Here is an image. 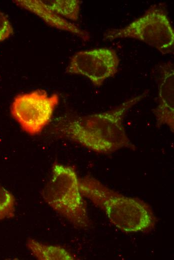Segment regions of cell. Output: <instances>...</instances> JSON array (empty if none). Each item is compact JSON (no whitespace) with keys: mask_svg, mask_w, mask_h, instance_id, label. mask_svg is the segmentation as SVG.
<instances>
[{"mask_svg":"<svg viewBox=\"0 0 174 260\" xmlns=\"http://www.w3.org/2000/svg\"><path fill=\"white\" fill-rule=\"evenodd\" d=\"M79 188L83 197L102 210L110 222L122 232H143L154 225L151 208L139 199L120 194L90 176L79 178Z\"/></svg>","mask_w":174,"mask_h":260,"instance_id":"2","label":"cell"},{"mask_svg":"<svg viewBox=\"0 0 174 260\" xmlns=\"http://www.w3.org/2000/svg\"><path fill=\"white\" fill-rule=\"evenodd\" d=\"M159 76L158 104L153 112L156 126H168L174 131V69L169 62L160 64L158 69Z\"/></svg>","mask_w":174,"mask_h":260,"instance_id":"7","label":"cell"},{"mask_svg":"<svg viewBox=\"0 0 174 260\" xmlns=\"http://www.w3.org/2000/svg\"><path fill=\"white\" fill-rule=\"evenodd\" d=\"M148 92L146 90L105 112L60 118L54 126V134L98 153L110 154L122 148L135 150V146L126 134L123 120L127 112Z\"/></svg>","mask_w":174,"mask_h":260,"instance_id":"1","label":"cell"},{"mask_svg":"<svg viewBox=\"0 0 174 260\" xmlns=\"http://www.w3.org/2000/svg\"><path fill=\"white\" fill-rule=\"evenodd\" d=\"M26 246L34 258L40 260H72L74 258L68 250L60 246L42 243L33 238L26 242Z\"/></svg>","mask_w":174,"mask_h":260,"instance_id":"9","label":"cell"},{"mask_svg":"<svg viewBox=\"0 0 174 260\" xmlns=\"http://www.w3.org/2000/svg\"><path fill=\"white\" fill-rule=\"evenodd\" d=\"M46 2L53 12L65 19L76 21L78 18L80 4V0H50Z\"/></svg>","mask_w":174,"mask_h":260,"instance_id":"10","label":"cell"},{"mask_svg":"<svg viewBox=\"0 0 174 260\" xmlns=\"http://www.w3.org/2000/svg\"><path fill=\"white\" fill-rule=\"evenodd\" d=\"M123 38L143 42L162 54L170 53L174 48V32L164 8L154 5L126 26L108 30L103 35L104 40Z\"/></svg>","mask_w":174,"mask_h":260,"instance_id":"4","label":"cell"},{"mask_svg":"<svg viewBox=\"0 0 174 260\" xmlns=\"http://www.w3.org/2000/svg\"><path fill=\"white\" fill-rule=\"evenodd\" d=\"M14 212V196L0 184V220L13 217Z\"/></svg>","mask_w":174,"mask_h":260,"instance_id":"11","label":"cell"},{"mask_svg":"<svg viewBox=\"0 0 174 260\" xmlns=\"http://www.w3.org/2000/svg\"><path fill=\"white\" fill-rule=\"evenodd\" d=\"M21 7L38 16L49 26L71 32L86 41L89 39L88 34L73 23L68 22L53 12L46 2L38 0H14Z\"/></svg>","mask_w":174,"mask_h":260,"instance_id":"8","label":"cell"},{"mask_svg":"<svg viewBox=\"0 0 174 260\" xmlns=\"http://www.w3.org/2000/svg\"><path fill=\"white\" fill-rule=\"evenodd\" d=\"M13 34V28L4 14L0 10V42L9 38Z\"/></svg>","mask_w":174,"mask_h":260,"instance_id":"12","label":"cell"},{"mask_svg":"<svg viewBox=\"0 0 174 260\" xmlns=\"http://www.w3.org/2000/svg\"><path fill=\"white\" fill-rule=\"evenodd\" d=\"M58 100L56 94L48 95L44 90L20 94L12 102L11 114L24 130L36 134L50 122Z\"/></svg>","mask_w":174,"mask_h":260,"instance_id":"5","label":"cell"},{"mask_svg":"<svg viewBox=\"0 0 174 260\" xmlns=\"http://www.w3.org/2000/svg\"><path fill=\"white\" fill-rule=\"evenodd\" d=\"M120 59L110 48H99L80 51L71 58L66 72L88 78L95 86H102L118 72Z\"/></svg>","mask_w":174,"mask_h":260,"instance_id":"6","label":"cell"},{"mask_svg":"<svg viewBox=\"0 0 174 260\" xmlns=\"http://www.w3.org/2000/svg\"><path fill=\"white\" fill-rule=\"evenodd\" d=\"M42 197L48 206L74 226L81 228L90 226L86 205L79 188V178L72 167L54 164Z\"/></svg>","mask_w":174,"mask_h":260,"instance_id":"3","label":"cell"}]
</instances>
